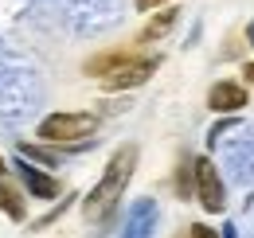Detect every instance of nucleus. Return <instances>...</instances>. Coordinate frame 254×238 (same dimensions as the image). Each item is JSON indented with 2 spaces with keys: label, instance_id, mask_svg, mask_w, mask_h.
I'll list each match as a JSON object with an SVG mask.
<instances>
[{
  "label": "nucleus",
  "instance_id": "nucleus-1",
  "mask_svg": "<svg viewBox=\"0 0 254 238\" xmlns=\"http://www.w3.org/2000/svg\"><path fill=\"white\" fill-rule=\"evenodd\" d=\"M137 160H141V149H137L133 141H126V145H118V149L110 152V160H106L98 183L82 195V219H86L90 227H106V223L114 219V211H118L122 195H126L129 179L137 172Z\"/></svg>",
  "mask_w": 254,
  "mask_h": 238
},
{
  "label": "nucleus",
  "instance_id": "nucleus-2",
  "mask_svg": "<svg viewBox=\"0 0 254 238\" xmlns=\"http://www.w3.org/2000/svg\"><path fill=\"white\" fill-rule=\"evenodd\" d=\"M98 118L94 110H55V114H47V118L35 125V137H39V145H51V149H70V145H86V141H94Z\"/></svg>",
  "mask_w": 254,
  "mask_h": 238
},
{
  "label": "nucleus",
  "instance_id": "nucleus-3",
  "mask_svg": "<svg viewBox=\"0 0 254 238\" xmlns=\"http://www.w3.org/2000/svg\"><path fill=\"white\" fill-rule=\"evenodd\" d=\"M191 199H199V207L207 215L227 211V183L211 156H191Z\"/></svg>",
  "mask_w": 254,
  "mask_h": 238
},
{
  "label": "nucleus",
  "instance_id": "nucleus-4",
  "mask_svg": "<svg viewBox=\"0 0 254 238\" xmlns=\"http://www.w3.org/2000/svg\"><path fill=\"white\" fill-rule=\"evenodd\" d=\"M157 70H160V55H133V59H126L118 70H110V74L98 78V82H102L106 94H126V90L145 86Z\"/></svg>",
  "mask_w": 254,
  "mask_h": 238
},
{
  "label": "nucleus",
  "instance_id": "nucleus-5",
  "mask_svg": "<svg viewBox=\"0 0 254 238\" xmlns=\"http://www.w3.org/2000/svg\"><path fill=\"white\" fill-rule=\"evenodd\" d=\"M12 172H16V179H20V191H24L28 199H39V203H55V199L63 195V179L55 176V172H43V168L28 164L24 156L12 164Z\"/></svg>",
  "mask_w": 254,
  "mask_h": 238
},
{
  "label": "nucleus",
  "instance_id": "nucleus-6",
  "mask_svg": "<svg viewBox=\"0 0 254 238\" xmlns=\"http://www.w3.org/2000/svg\"><path fill=\"white\" fill-rule=\"evenodd\" d=\"M219 145H223V164H227L231 179L254 183V129L231 137V141H219Z\"/></svg>",
  "mask_w": 254,
  "mask_h": 238
},
{
  "label": "nucleus",
  "instance_id": "nucleus-7",
  "mask_svg": "<svg viewBox=\"0 0 254 238\" xmlns=\"http://www.w3.org/2000/svg\"><path fill=\"white\" fill-rule=\"evenodd\" d=\"M157 223H160L157 199H153V195H141V199L129 203L126 223H122L118 238H157Z\"/></svg>",
  "mask_w": 254,
  "mask_h": 238
},
{
  "label": "nucleus",
  "instance_id": "nucleus-8",
  "mask_svg": "<svg viewBox=\"0 0 254 238\" xmlns=\"http://www.w3.org/2000/svg\"><path fill=\"white\" fill-rule=\"evenodd\" d=\"M247 106H251V94H247V86L239 78H219V82H211V90H207V110L219 114V118H235Z\"/></svg>",
  "mask_w": 254,
  "mask_h": 238
},
{
  "label": "nucleus",
  "instance_id": "nucleus-9",
  "mask_svg": "<svg viewBox=\"0 0 254 238\" xmlns=\"http://www.w3.org/2000/svg\"><path fill=\"white\" fill-rule=\"evenodd\" d=\"M180 24V8L176 4H168V8H157V12H149V20H145V28L137 31V47H149V43H160L168 31Z\"/></svg>",
  "mask_w": 254,
  "mask_h": 238
},
{
  "label": "nucleus",
  "instance_id": "nucleus-10",
  "mask_svg": "<svg viewBox=\"0 0 254 238\" xmlns=\"http://www.w3.org/2000/svg\"><path fill=\"white\" fill-rule=\"evenodd\" d=\"M137 51H129V47H110V51H98V55H90V59L82 62V70L90 74V78H106L110 70H118L126 59H133Z\"/></svg>",
  "mask_w": 254,
  "mask_h": 238
},
{
  "label": "nucleus",
  "instance_id": "nucleus-11",
  "mask_svg": "<svg viewBox=\"0 0 254 238\" xmlns=\"http://www.w3.org/2000/svg\"><path fill=\"white\" fill-rule=\"evenodd\" d=\"M0 215H8L12 223L28 219V195L20 191V183H12L8 176L0 179Z\"/></svg>",
  "mask_w": 254,
  "mask_h": 238
},
{
  "label": "nucleus",
  "instance_id": "nucleus-12",
  "mask_svg": "<svg viewBox=\"0 0 254 238\" xmlns=\"http://www.w3.org/2000/svg\"><path fill=\"white\" fill-rule=\"evenodd\" d=\"M172 187H176V199H191V156H180L176 176H172Z\"/></svg>",
  "mask_w": 254,
  "mask_h": 238
},
{
  "label": "nucleus",
  "instance_id": "nucleus-13",
  "mask_svg": "<svg viewBox=\"0 0 254 238\" xmlns=\"http://www.w3.org/2000/svg\"><path fill=\"white\" fill-rule=\"evenodd\" d=\"M74 199H78V195H66V199H59V203H55V207L47 211V215H39V219H35V223H32V231H47V227H51V223H59V219H63V211L70 207V203H74Z\"/></svg>",
  "mask_w": 254,
  "mask_h": 238
},
{
  "label": "nucleus",
  "instance_id": "nucleus-14",
  "mask_svg": "<svg viewBox=\"0 0 254 238\" xmlns=\"http://www.w3.org/2000/svg\"><path fill=\"white\" fill-rule=\"evenodd\" d=\"M188 238H219V231L211 223H191L188 227Z\"/></svg>",
  "mask_w": 254,
  "mask_h": 238
},
{
  "label": "nucleus",
  "instance_id": "nucleus-15",
  "mask_svg": "<svg viewBox=\"0 0 254 238\" xmlns=\"http://www.w3.org/2000/svg\"><path fill=\"white\" fill-rule=\"evenodd\" d=\"M168 4H172V0H133V8H137V12H145V16H149V12H157V8H168Z\"/></svg>",
  "mask_w": 254,
  "mask_h": 238
},
{
  "label": "nucleus",
  "instance_id": "nucleus-16",
  "mask_svg": "<svg viewBox=\"0 0 254 238\" xmlns=\"http://www.w3.org/2000/svg\"><path fill=\"white\" fill-rule=\"evenodd\" d=\"M243 86H254V59L243 62Z\"/></svg>",
  "mask_w": 254,
  "mask_h": 238
},
{
  "label": "nucleus",
  "instance_id": "nucleus-17",
  "mask_svg": "<svg viewBox=\"0 0 254 238\" xmlns=\"http://www.w3.org/2000/svg\"><path fill=\"white\" fill-rule=\"evenodd\" d=\"M8 176V160H4V152H0V179Z\"/></svg>",
  "mask_w": 254,
  "mask_h": 238
},
{
  "label": "nucleus",
  "instance_id": "nucleus-18",
  "mask_svg": "<svg viewBox=\"0 0 254 238\" xmlns=\"http://www.w3.org/2000/svg\"><path fill=\"white\" fill-rule=\"evenodd\" d=\"M247 39H251V43H254V24H251V28H247Z\"/></svg>",
  "mask_w": 254,
  "mask_h": 238
}]
</instances>
